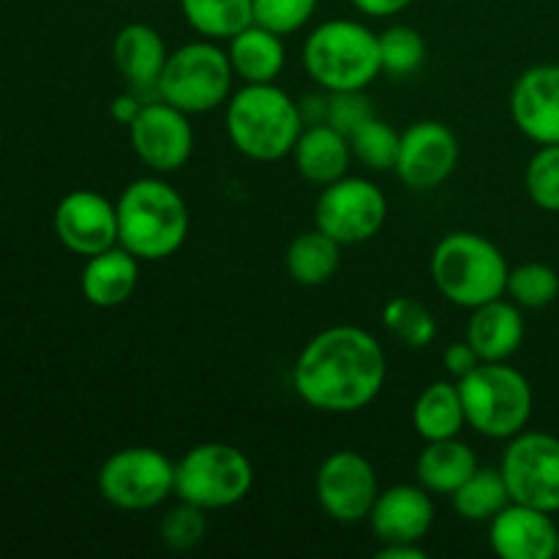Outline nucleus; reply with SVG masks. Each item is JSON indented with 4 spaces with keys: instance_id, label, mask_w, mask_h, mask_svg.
Returning <instances> with one entry per match:
<instances>
[{
    "instance_id": "obj_1",
    "label": "nucleus",
    "mask_w": 559,
    "mask_h": 559,
    "mask_svg": "<svg viewBox=\"0 0 559 559\" xmlns=\"http://www.w3.org/2000/svg\"><path fill=\"white\" fill-rule=\"evenodd\" d=\"M388 380L385 349L358 325H333L300 349L293 388L311 409L353 415L380 396Z\"/></svg>"
},
{
    "instance_id": "obj_2",
    "label": "nucleus",
    "mask_w": 559,
    "mask_h": 559,
    "mask_svg": "<svg viewBox=\"0 0 559 559\" xmlns=\"http://www.w3.org/2000/svg\"><path fill=\"white\" fill-rule=\"evenodd\" d=\"M118 243L140 262H162L178 254L189 238V207L162 175L136 178L118 197Z\"/></svg>"
},
{
    "instance_id": "obj_3",
    "label": "nucleus",
    "mask_w": 559,
    "mask_h": 559,
    "mask_svg": "<svg viewBox=\"0 0 559 559\" xmlns=\"http://www.w3.org/2000/svg\"><path fill=\"white\" fill-rule=\"evenodd\" d=\"M304 123V107L276 82L238 87L224 112L229 142L251 162H278L293 156L295 142L306 129Z\"/></svg>"
},
{
    "instance_id": "obj_4",
    "label": "nucleus",
    "mask_w": 559,
    "mask_h": 559,
    "mask_svg": "<svg viewBox=\"0 0 559 559\" xmlns=\"http://www.w3.org/2000/svg\"><path fill=\"white\" fill-rule=\"evenodd\" d=\"M304 66L325 93L366 91L382 74L380 33L358 20H325L306 36Z\"/></svg>"
},
{
    "instance_id": "obj_5",
    "label": "nucleus",
    "mask_w": 559,
    "mask_h": 559,
    "mask_svg": "<svg viewBox=\"0 0 559 559\" xmlns=\"http://www.w3.org/2000/svg\"><path fill=\"white\" fill-rule=\"evenodd\" d=\"M506 254L489 238L469 229L448 233L431 254V282L445 300L462 309H478L506 295Z\"/></svg>"
},
{
    "instance_id": "obj_6",
    "label": "nucleus",
    "mask_w": 559,
    "mask_h": 559,
    "mask_svg": "<svg viewBox=\"0 0 559 559\" xmlns=\"http://www.w3.org/2000/svg\"><path fill=\"white\" fill-rule=\"evenodd\" d=\"M467 426L489 440H511L533 418V385L516 366L480 364L459 380Z\"/></svg>"
},
{
    "instance_id": "obj_7",
    "label": "nucleus",
    "mask_w": 559,
    "mask_h": 559,
    "mask_svg": "<svg viewBox=\"0 0 559 559\" xmlns=\"http://www.w3.org/2000/svg\"><path fill=\"white\" fill-rule=\"evenodd\" d=\"M235 71L227 49L218 41L200 38L169 52L156 85V98L183 109L186 115H205L229 102Z\"/></svg>"
},
{
    "instance_id": "obj_8",
    "label": "nucleus",
    "mask_w": 559,
    "mask_h": 559,
    "mask_svg": "<svg viewBox=\"0 0 559 559\" xmlns=\"http://www.w3.org/2000/svg\"><path fill=\"white\" fill-rule=\"evenodd\" d=\"M254 467L229 442H200L175 462V497L202 511H224L246 500Z\"/></svg>"
},
{
    "instance_id": "obj_9",
    "label": "nucleus",
    "mask_w": 559,
    "mask_h": 559,
    "mask_svg": "<svg viewBox=\"0 0 559 559\" xmlns=\"http://www.w3.org/2000/svg\"><path fill=\"white\" fill-rule=\"evenodd\" d=\"M98 495L118 511H153L175 495V462L158 448H120L98 469Z\"/></svg>"
},
{
    "instance_id": "obj_10",
    "label": "nucleus",
    "mask_w": 559,
    "mask_h": 559,
    "mask_svg": "<svg viewBox=\"0 0 559 559\" xmlns=\"http://www.w3.org/2000/svg\"><path fill=\"white\" fill-rule=\"evenodd\" d=\"M388 218V197L374 180L344 175L322 186L314 205V227L342 246H358L374 238Z\"/></svg>"
},
{
    "instance_id": "obj_11",
    "label": "nucleus",
    "mask_w": 559,
    "mask_h": 559,
    "mask_svg": "<svg viewBox=\"0 0 559 559\" xmlns=\"http://www.w3.org/2000/svg\"><path fill=\"white\" fill-rule=\"evenodd\" d=\"M500 473L513 502L559 513V437L549 431H519L502 451Z\"/></svg>"
},
{
    "instance_id": "obj_12",
    "label": "nucleus",
    "mask_w": 559,
    "mask_h": 559,
    "mask_svg": "<svg viewBox=\"0 0 559 559\" xmlns=\"http://www.w3.org/2000/svg\"><path fill=\"white\" fill-rule=\"evenodd\" d=\"M317 502L338 524H360L369 519L380 495L377 469L369 459L353 448H342L325 456L314 480Z\"/></svg>"
},
{
    "instance_id": "obj_13",
    "label": "nucleus",
    "mask_w": 559,
    "mask_h": 559,
    "mask_svg": "<svg viewBox=\"0 0 559 559\" xmlns=\"http://www.w3.org/2000/svg\"><path fill=\"white\" fill-rule=\"evenodd\" d=\"M129 140L136 158L151 167V173L173 175L183 169L194 153V126L183 109L156 98L145 102L129 126Z\"/></svg>"
},
{
    "instance_id": "obj_14",
    "label": "nucleus",
    "mask_w": 559,
    "mask_h": 559,
    "mask_svg": "<svg viewBox=\"0 0 559 559\" xmlns=\"http://www.w3.org/2000/svg\"><path fill=\"white\" fill-rule=\"evenodd\" d=\"M459 164V140L440 120H418L402 131L396 169L407 189L431 191L445 183Z\"/></svg>"
},
{
    "instance_id": "obj_15",
    "label": "nucleus",
    "mask_w": 559,
    "mask_h": 559,
    "mask_svg": "<svg viewBox=\"0 0 559 559\" xmlns=\"http://www.w3.org/2000/svg\"><path fill=\"white\" fill-rule=\"evenodd\" d=\"M55 235L80 257H93L118 246V205L91 189L69 191L55 207Z\"/></svg>"
},
{
    "instance_id": "obj_16",
    "label": "nucleus",
    "mask_w": 559,
    "mask_h": 559,
    "mask_svg": "<svg viewBox=\"0 0 559 559\" xmlns=\"http://www.w3.org/2000/svg\"><path fill=\"white\" fill-rule=\"evenodd\" d=\"M511 118L527 140L559 145V63H540L519 74L511 91Z\"/></svg>"
},
{
    "instance_id": "obj_17",
    "label": "nucleus",
    "mask_w": 559,
    "mask_h": 559,
    "mask_svg": "<svg viewBox=\"0 0 559 559\" xmlns=\"http://www.w3.org/2000/svg\"><path fill=\"white\" fill-rule=\"evenodd\" d=\"M435 516L431 491L420 484H396L380 489L369 524L380 544H420L429 535Z\"/></svg>"
},
{
    "instance_id": "obj_18",
    "label": "nucleus",
    "mask_w": 559,
    "mask_h": 559,
    "mask_svg": "<svg viewBox=\"0 0 559 559\" xmlns=\"http://www.w3.org/2000/svg\"><path fill=\"white\" fill-rule=\"evenodd\" d=\"M559 527L551 513L508 502L489 522V544L502 559H551L557 557Z\"/></svg>"
},
{
    "instance_id": "obj_19",
    "label": "nucleus",
    "mask_w": 559,
    "mask_h": 559,
    "mask_svg": "<svg viewBox=\"0 0 559 559\" xmlns=\"http://www.w3.org/2000/svg\"><path fill=\"white\" fill-rule=\"evenodd\" d=\"M169 58V49L164 44L162 33L145 22H129L115 33L112 60L115 69L120 71L129 87L136 93L153 91L156 93L158 76H162L164 63Z\"/></svg>"
},
{
    "instance_id": "obj_20",
    "label": "nucleus",
    "mask_w": 559,
    "mask_h": 559,
    "mask_svg": "<svg viewBox=\"0 0 559 559\" xmlns=\"http://www.w3.org/2000/svg\"><path fill=\"white\" fill-rule=\"evenodd\" d=\"M467 338L484 364H500L519 353L524 342L522 306L513 300H489L473 309L467 322Z\"/></svg>"
},
{
    "instance_id": "obj_21",
    "label": "nucleus",
    "mask_w": 559,
    "mask_h": 559,
    "mask_svg": "<svg viewBox=\"0 0 559 559\" xmlns=\"http://www.w3.org/2000/svg\"><path fill=\"white\" fill-rule=\"evenodd\" d=\"M293 158L300 178L314 186H328L349 175L347 169L353 164V147H349L347 134L320 120V123L306 126L304 134L295 142Z\"/></svg>"
},
{
    "instance_id": "obj_22",
    "label": "nucleus",
    "mask_w": 559,
    "mask_h": 559,
    "mask_svg": "<svg viewBox=\"0 0 559 559\" xmlns=\"http://www.w3.org/2000/svg\"><path fill=\"white\" fill-rule=\"evenodd\" d=\"M136 282H140V260L118 243L87 257L80 287L87 304L98 309H118L134 295Z\"/></svg>"
},
{
    "instance_id": "obj_23",
    "label": "nucleus",
    "mask_w": 559,
    "mask_h": 559,
    "mask_svg": "<svg viewBox=\"0 0 559 559\" xmlns=\"http://www.w3.org/2000/svg\"><path fill=\"white\" fill-rule=\"evenodd\" d=\"M229 63L238 80L243 85H260V82H276L278 74L287 66V47H284V36L267 31V27L254 25L229 38Z\"/></svg>"
},
{
    "instance_id": "obj_24",
    "label": "nucleus",
    "mask_w": 559,
    "mask_h": 559,
    "mask_svg": "<svg viewBox=\"0 0 559 559\" xmlns=\"http://www.w3.org/2000/svg\"><path fill=\"white\" fill-rule=\"evenodd\" d=\"M478 467V453L473 451V445H467L459 437H451V440L426 442L418 464H415V473H418V484L426 491L451 497Z\"/></svg>"
},
{
    "instance_id": "obj_25",
    "label": "nucleus",
    "mask_w": 559,
    "mask_h": 559,
    "mask_svg": "<svg viewBox=\"0 0 559 559\" xmlns=\"http://www.w3.org/2000/svg\"><path fill=\"white\" fill-rule=\"evenodd\" d=\"M413 426L424 442L451 440V437L462 435L467 426V415H464L459 382H429L413 407Z\"/></svg>"
},
{
    "instance_id": "obj_26",
    "label": "nucleus",
    "mask_w": 559,
    "mask_h": 559,
    "mask_svg": "<svg viewBox=\"0 0 559 559\" xmlns=\"http://www.w3.org/2000/svg\"><path fill=\"white\" fill-rule=\"evenodd\" d=\"M342 262V243L322 229L295 235L287 249V273L300 287H320L331 282Z\"/></svg>"
},
{
    "instance_id": "obj_27",
    "label": "nucleus",
    "mask_w": 559,
    "mask_h": 559,
    "mask_svg": "<svg viewBox=\"0 0 559 559\" xmlns=\"http://www.w3.org/2000/svg\"><path fill=\"white\" fill-rule=\"evenodd\" d=\"M183 20L211 41H229L254 22L251 0H180Z\"/></svg>"
},
{
    "instance_id": "obj_28",
    "label": "nucleus",
    "mask_w": 559,
    "mask_h": 559,
    "mask_svg": "<svg viewBox=\"0 0 559 559\" xmlns=\"http://www.w3.org/2000/svg\"><path fill=\"white\" fill-rule=\"evenodd\" d=\"M453 511L464 522H491L511 502L500 467H478L451 495Z\"/></svg>"
},
{
    "instance_id": "obj_29",
    "label": "nucleus",
    "mask_w": 559,
    "mask_h": 559,
    "mask_svg": "<svg viewBox=\"0 0 559 559\" xmlns=\"http://www.w3.org/2000/svg\"><path fill=\"white\" fill-rule=\"evenodd\" d=\"M382 325L399 344L409 349H426L437 336V320L420 300L399 295L382 309Z\"/></svg>"
},
{
    "instance_id": "obj_30",
    "label": "nucleus",
    "mask_w": 559,
    "mask_h": 559,
    "mask_svg": "<svg viewBox=\"0 0 559 559\" xmlns=\"http://www.w3.org/2000/svg\"><path fill=\"white\" fill-rule=\"evenodd\" d=\"M399 142H402V134H399L391 123L377 118V115L349 134L353 158H358V162L364 164L366 169H371V173L396 169Z\"/></svg>"
},
{
    "instance_id": "obj_31",
    "label": "nucleus",
    "mask_w": 559,
    "mask_h": 559,
    "mask_svg": "<svg viewBox=\"0 0 559 559\" xmlns=\"http://www.w3.org/2000/svg\"><path fill=\"white\" fill-rule=\"evenodd\" d=\"M506 295L522 309H546L559 295L557 271L544 262H524V265L511 267Z\"/></svg>"
},
{
    "instance_id": "obj_32",
    "label": "nucleus",
    "mask_w": 559,
    "mask_h": 559,
    "mask_svg": "<svg viewBox=\"0 0 559 559\" xmlns=\"http://www.w3.org/2000/svg\"><path fill=\"white\" fill-rule=\"evenodd\" d=\"M382 71L391 76H409L424 66L426 41L415 27L391 25L380 33Z\"/></svg>"
},
{
    "instance_id": "obj_33",
    "label": "nucleus",
    "mask_w": 559,
    "mask_h": 559,
    "mask_svg": "<svg viewBox=\"0 0 559 559\" xmlns=\"http://www.w3.org/2000/svg\"><path fill=\"white\" fill-rule=\"evenodd\" d=\"M527 194L540 211L559 213V145H540L524 169Z\"/></svg>"
},
{
    "instance_id": "obj_34",
    "label": "nucleus",
    "mask_w": 559,
    "mask_h": 559,
    "mask_svg": "<svg viewBox=\"0 0 559 559\" xmlns=\"http://www.w3.org/2000/svg\"><path fill=\"white\" fill-rule=\"evenodd\" d=\"M207 511L191 506V502L180 500L178 506L169 508L164 513L162 524H158V535H162V544L173 551H189L197 544H202L207 533Z\"/></svg>"
},
{
    "instance_id": "obj_35",
    "label": "nucleus",
    "mask_w": 559,
    "mask_h": 559,
    "mask_svg": "<svg viewBox=\"0 0 559 559\" xmlns=\"http://www.w3.org/2000/svg\"><path fill=\"white\" fill-rule=\"evenodd\" d=\"M320 0H251L254 11V25L267 27L278 36L298 33L300 27L309 25Z\"/></svg>"
},
{
    "instance_id": "obj_36",
    "label": "nucleus",
    "mask_w": 559,
    "mask_h": 559,
    "mask_svg": "<svg viewBox=\"0 0 559 559\" xmlns=\"http://www.w3.org/2000/svg\"><path fill=\"white\" fill-rule=\"evenodd\" d=\"M374 107H371L369 96L364 91H342V93H328L325 98V123L338 129L342 134H353L358 126L366 120L374 118Z\"/></svg>"
},
{
    "instance_id": "obj_37",
    "label": "nucleus",
    "mask_w": 559,
    "mask_h": 559,
    "mask_svg": "<svg viewBox=\"0 0 559 559\" xmlns=\"http://www.w3.org/2000/svg\"><path fill=\"white\" fill-rule=\"evenodd\" d=\"M442 364H445V371L453 377V380H462V377H467L469 371L478 369L484 360L478 358V353L473 349V344L464 338V342H453L448 344L445 353H442Z\"/></svg>"
},
{
    "instance_id": "obj_38",
    "label": "nucleus",
    "mask_w": 559,
    "mask_h": 559,
    "mask_svg": "<svg viewBox=\"0 0 559 559\" xmlns=\"http://www.w3.org/2000/svg\"><path fill=\"white\" fill-rule=\"evenodd\" d=\"M142 107H145V102L140 98V93H136L134 87H129V91L118 93V96L109 102V118H112L115 123L129 129V126L136 120V115L142 112Z\"/></svg>"
},
{
    "instance_id": "obj_39",
    "label": "nucleus",
    "mask_w": 559,
    "mask_h": 559,
    "mask_svg": "<svg viewBox=\"0 0 559 559\" xmlns=\"http://www.w3.org/2000/svg\"><path fill=\"white\" fill-rule=\"evenodd\" d=\"M360 14L374 16V20H385V16L402 14L407 5H413L415 0H349Z\"/></svg>"
},
{
    "instance_id": "obj_40",
    "label": "nucleus",
    "mask_w": 559,
    "mask_h": 559,
    "mask_svg": "<svg viewBox=\"0 0 559 559\" xmlns=\"http://www.w3.org/2000/svg\"><path fill=\"white\" fill-rule=\"evenodd\" d=\"M380 559H426V551L418 544H382L377 551Z\"/></svg>"
},
{
    "instance_id": "obj_41",
    "label": "nucleus",
    "mask_w": 559,
    "mask_h": 559,
    "mask_svg": "<svg viewBox=\"0 0 559 559\" xmlns=\"http://www.w3.org/2000/svg\"><path fill=\"white\" fill-rule=\"evenodd\" d=\"M557 557H559V535H557Z\"/></svg>"
}]
</instances>
